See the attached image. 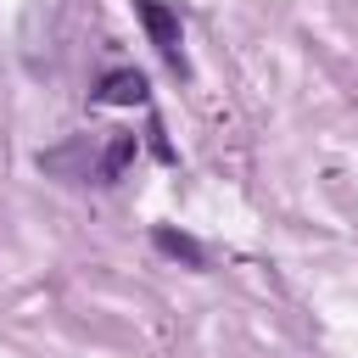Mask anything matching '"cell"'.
Instances as JSON below:
<instances>
[{
    "mask_svg": "<svg viewBox=\"0 0 358 358\" xmlns=\"http://www.w3.org/2000/svg\"><path fill=\"white\" fill-rule=\"evenodd\" d=\"M134 17H140V28H145V39L157 45V56L168 62V73H190V62H185V28H179V11L168 6V0H134Z\"/></svg>",
    "mask_w": 358,
    "mask_h": 358,
    "instance_id": "cell-1",
    "label": "cell"
},
{
    "mask_svg": "<svg viewBox=\"0 0 358 358\" xmlns=\"http://www.w3.org/2000/svg\"><path fill=\"white\" fill-rule=\"evenodd\" d=\"M90 101H95V106H145V73H134V67H112V73L95 84Z\"/></svg>",
    "mask_w": 358,
    "mask_h": 358,
    "instance_id": "cell-2",
    "label": "cell"
},
{
    "mask_svg": "<svg viewBox=\"0 0 358 358\" xmlns=\"http://www.w3.org/2000/svg\"><path fill=\"white\" fill-rule=\"evenodd\" d=\"M151 241H157V252H168V257H185L190 268H207V252H201V246H196L185 229H168V224H157V235H151Z\"/></svg>",
    "mask_w": 358,
    "mask_h": 358,
    "instance_id": "cell-3",
    "label": "cell"
}]
</instances>
